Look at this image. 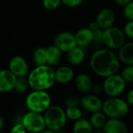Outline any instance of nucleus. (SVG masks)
I'll return each instance as SVG.
<instances>
[{
	"label": "nucleus",
	"mask_w": 133,
	"mask_h": 133,
	"mask_svg": "<svg viewBox=\"0 0 133 133\" xmlns=\"http://www.w3.org/2000/svg\"><path fill=\"white\" fill-rule=\"evenodd\" d=\"M92 133H103V131L102 129H96V131H93Z\"/></svg>",
	"instance_id": "40"
},
{
	"label": "nucleus",
	"mask_w": 133,
	"mask_h": 133,
	"mask_svg": "<svg viewBox=\"0 0 133 133\" xmlns=\"http://www.w3.org/2000/svg\"><path fill=\"white\" fill-rule=\"evenodd\" d=\"M45 54L46 63L49 66H56L61 60L62 52L55 45H52L45 48Z\"/></svg>",
	"instance_id": "20"
},
{
	"label": "nucleus",
	"mask_w": 133,
	"mask_h": 133,
	"mask_svg": "<svg viewBox=\"0 0 133 133\" xmlns=\"http://www.w3.org/2000/svg\"><path fill=\"white\" fill-rule=\"evenodd\" d=\"M84 0H61V3L69 8H75L80 6Z\"/></svg>",
	"instance_id": "30"
},
{
	"label": "nucleus",
	"mask_w": 133,
	"mask_h": 133,
	"mask_svg": "<svg viewBox=\"0 0 133 133\" xmlns=\"http://www.w3.org/2000/svg\"><path fill=\"white\" fill-rule=\"evenodd\" d=\"M91 91L92 92L93 94L95 95H99L101 94L103 92V85H99V84H93L92 85V89Z\"/></svg>",
	"instance_id": "33"
},
{
	"label": "nucleus",
	"mask_w": 133,
	"mask_h": 133,
	"mask_svg": "<svg viewBox=\"0 0 133 133\" xmlns=\"http://www.w3.org/2000/svg\"><path fill=\"white\" fill-rule=\"evenodd\" d=\"M125 101L127 102L128 106H133V89L128 92Z\"/></svg>",
	"instance_id": "34"
},
{
	"label": "nucleus",
	"mask_w": 133,
	"mask_h": 133,
	"mask_svg": "<svg viewBox=\"0 0 133 133\" xmlns=\"http://www.w3.org/2000/svg\"><path fill=\"white\" fill-rule=\"evenodd\" d=\"M74 35L78 46L85 49L93 42V31L89 28H81Z\"/></svg>",
	"instance_id": "15"
},
{
	"label": "nucleus",
	"mask_w": 133,
	"mask_h": 133,
	"mask_svg": "<svg viewBox=\"0 0 133 133\" xmlns=\"http://www.w3.org/2000/svg\"><path fill=\"white\" fill-rule=\"evenodd\" d=\"M123 32L125 36L133 38V21H128L126 23Z\"/></svg>",
	"instance_id": "31"
},
{
	"label": "nucleus",
	"mask_w": 133,
	"mask_h": 133,
	"mask_svg": "<svg viewBox=\"0 0 133 133\" xmlns=\"http://www.w3.org/2000/svg\"><path fill=\"white\" fill-rule=\"evenodd\" d=\"M17 77L8 69L0 70V92L5 93L14 90Z\"/></svg>",
	"instance_id": "13"
},
{
	"label": "nucleus",
	"mask_w": 133,
	"mask_h": 133,
	"mask_svg": "<svg viewBox=\"0 0 133 133\" xmlns=\"http://www.w3.org/2000/svg\"><path fill=\"white\" fill-rule=\"evenodd\" d=\"M44 113L43 116L46 128L56 131L64 128L68 118L65 110L61 107L51 105Z\"/></svg>",
	"instance_id": "5"
},
{
	"label": "nucleus",
	"mask_w": 133,
	"mask_h": 133,
	"mask_svg": "<svg viewBox=\"0 0 133 133\" xmlns=\"http://www.w3.org/2000/svg\"><path fill=\"white\" fill-rule=\"evenodd\" d=\"M32 59L36 66L47 64L46 63L45 48L38 47V48L35 49L32 54Z\"/></svg>",
	"instance_id": "23"
},
{
	"label": "nucleus",
	"mask_w": 133,
	"mask_h": 133,
	"mask_svg": "<svg viewBox=\"0 0 133 133\" xmlns=\"http://www.w3.org/2000/svg\"><path fill=\"white\" fill-rule=\"evenodd\" d=\"M10 133H27V130L21 123H17L12 127Z\"/></svg>",
	"instance_id": "32"
},
{
	"label": "nucleus",
	"mask_w": 133,
	"mask_h": 133,
	"mask_svg": "<svg viewBox=\"0 0 133 133\" xmlns=\"http://www.w3.org/2000/svg\"><path fill=\"white\" fill-rule=\"evenodd\" d=\"M38 133H54V131L45 128H44L43 130H42V131H41L40 132H38Z\"/></svg>",
	"instance_id": "38"
},
{
	"label": "nucleus",
	"mask_w": 133,
	"mask_h": 133,
	"mask_svg": "<svg viewBox=\"0 0 133 133\" xmlns=\"http://www.w3.org/2000/svg\"><path fill=\"white\" fill-rule=\"evenodd\" d=\"M29 111L44 113L51 106V96L45 90H32L25 100Z\"/></svg>",
	"instance_id": "4"
},
{
	"label": "nucleus",
	"mask_w": 133,
	"mask_h": 133,
	"mask_svg": "<svg viewBox=\"0 0 133 133\" xmlns=\"http://www.w3.org/2000/svg\"><path fill=\"white\" fill-rule=\"evenodd\" d=\"M115 19V13L110 8H104L98 13L96 21L97 22L99 28L104 30L114 26Z\"/></svg>",
	"instance_id": "12"
},
{
	"label": "nucleus",
	"mask_w": 133,
	"mask_h": 133,
	"mask_svg": "<svg viewBox=\"0 0 133 133\" xmlns=\"http://www.w3.org/2000/svg\"><path fill=\"white\" fill-rule=\"evenodd\" d=\"M103 133H128V127L117 118H109L102 128Z\"/></svg>",
	"instance_id": "14"
},
{
	"label": "nucleus",
	"mask_w": 133,
	"mask_h": 133,
	"mask_svg": "<svg viewBox=\"0 0 133 133\" xmlns=\"http://www.w3.org/2000/svg\"><path fill=\"white\" fill-rule=\"evenodd\" d=\"M125 86L126 82L117 73L106 77L103 84V92L109 97L119 96L124 91Z\"/></svg>",
	"instance_id": "7"
},
{
	"label": "nucleus",
	"mask_w": 133,
	"mask_h": 133,
	"mask_svg": "<svg viewBox=\"0 0 133 133\" xmlns=\"http://www.w3.org/2000/svg\"><path fill=\"white\" fill-rule=\"evenodd\" d=\"M121 76L123 78L125 82L133 83V64L126 65V66L121 71Z\"/></svg>",
	"instance_id": "26"
},
{
	"label": "nucleus",
	"mask_w": 133,
	"mask_h": 133,
	"mask_svg": "<svg viewBox=\"0 0 133 133\" xmlns=\"http://www.w3.org/2000/svg\"><path fill=\"white\" fill-rule=\"evenodd\" d=\"M28 88H30V86H29L28 78L26 76L17 78V80H16V82L14 85V89L17 92L24 93L28 89Z\"/></svg>",
	"instance_id": "24"
},
{
	"label": "nucleus",
	"mask_w": 133,
	"mask_h": 133,
	"mask_svg": "<svg viewBox=\"0 0 133 133\" xmlns=\"http://www.w3.org/2000/svg\"><path fill=\"white\" fill-rule=\"evenodd\" d=\"M93 128L89 121L85 118H80L75 121L73 126V133H92Z\"/></svg>",
	"instance_id": "21"
},
{
	"label": "nucleus",
	"mask_w": 133,
	"mask_h": 133,
	"mask_svg": "<svg viewBox=\"0 0 133 133\" xmlns=\"http://www.w3.org/2000/svg\"><path fill=\"white\" fill-rule=\"evenodd\" d=\"M133 0H114V3L121 7H124L126 5H128L129 3H131Z\"/></svg>",
	"instance_id": "35"
},
{
	"label": "nucleus",
	"mask_w": 133,
	"mask_h": 133,
	"mask_svg": "<svg viewBox=\"0 0 133 133\" xmlns=\"http://www.w3.org/2000/svg\"><path fill=\"white\" fill-rule=\"evenodd\" d=\"M117 56L120 62L125 65L133 64V42H124V45L119 49Z\"/></svg>",
	"instance_id": "17"
},
{
	"label": "nucleus",
	"mask_w": 133,
	"mask_h": 133,
	"mask_svg": "<svg viewBox=\"0 0 133 133\" xmlns=\"http://www.w3.org/2000/svg\"><path fill=\"white\" fill-rule=\"evenodd\" d=\"M85 57V52L84 48L80 46H75L70 51L66 52V60L73 66H78L81 64Z\"/></svg>",
	"instance_id": "19"
},
{
	"label": "nucleus",
	"mask_w": 133,
	"mask_h": 133,
	"mask_svg": "<svg viewBox=\"0 0 133 133\" xmlns=\"http://www.w3.org/2000/svg\"><path fill=\"white\" fill-rule=\"evenodd\" d=\"M124 8V16L128 21H133V1L126 5Z\"/></svg>",
	"instance_id": "29"
},
{
	"label": "nucleus",
	"mask_w": 133,
	"mask_h": 133,
	"mask_svg": "<svg viewBox=\"0 0 133 133\" xmlns=\"http://www.w3.org/2000/svg\"><path fill=\"white\" fill-rule=\"evenodd\" d=\"M21 124L27 131L32 133H38L45 128L43 114L34 111H29L25 114L22 117Z\"/></svg>",
	"instance_id": "8"
},
{
	"label": "nucleus",
	"mask_w": 133,
	"mask_h": 133,
	"mask_svg": "<svg viewBox=\"0 0 133 133\" xmlns=\"http://www.w3.org/2000/svg\"><path fill=\"white\" fill-rule=\"evenodd\" d=\"M9 70L17 78L24 77L28 73V62L21 56H14L9 62Z\"/></svg>",
	"instance_id": "10"
},
{
	"label": "nucleus",
	"mask_w": 133,
	"mask_h": 133,
	"mask_svg": "<svg viewBox=\"0 0 133 133\" xmlns=\"http://www.w3.org/2000/svg\"><path fill=\"white\" fill-rule=\"evenodd\" d=\"M4 125H5V121H4V119L3 117L0 116V131H1L3 128H4Z\"/></svg>",
	"instance_id": "37"
},
{
	"label": "nucleus",
	"mask_w": 133,
	"mask_h": 133,
	"mask_svg": "<svg viewBox=\"0 0 133 133\" xmlns=\"http://www.w3.org/2000/svg\"><path fill=\"white\" fill-rule=\"evenodd\" d=\"M65 106L66 107H75L80 106V99L75 96H70L65 99Z\"/></svg>",
	"instance_id": "28"
},
{
	"label": "nucleus",
	"mask_w": 133,
	"mask_h": 133,
	"mask_svg": "<svg viewBox=\"0 0 133 133\" xmlns=\"http://www.w3.org/2000/svg\"><path fill=\"white\" fill-rule=\"evenodd\" d=\"M54 76L56 82L59 84H66L74 78L75 73L70 66H61L56 70H54Z\"/></svg>",
	"instance_id": "16"
},
{
	"label": "nucleus",
	"mask_w": 133,
	"mask_h": 133,
	"mask_svg": "<svg viewBox=\"0 0 133 133\" xmlns=\"http://www.w3.org/2000/svg\"><path fill=\"white\" fill-rule=\"evenodd\" d=\"M107 121V117L102 110L92 113L89 122L93 129H102Z\"/></svg>",
	"instance_id": "22"
},
{
	"label": "nucleus",
	"mask_w": 133,
	"mask_h": 133,
	"mask_svg": "<svg viewBox=\"0 0 133 133\" xmlns=\"http://www.w3.org/2000/svg\"><path fill=\"white\" fill-rule=\"evenodd\" d=\"M89 28L91 31H96V30H97L98 28H99V25H98V24H97L96 21H93V22H92V23L89 24Z\"/></svg>",
	"instance_id": "36"
},
{
	"label": "nucleus",
	"mask_w": 133,
	"mask_h": 133,
	"mask_svg": "<svg viewBox=\"0 0 133 133\" xmlns=\"http://www.w3.org/2000/svg\"><path fill=\"white\" fill-rule=\"evenodd\" d=\"M61 4V0H42V6L45 10H54Z\"/></svg>",
	"instance_id": "27"
},
{
	"label": "nucleus",
	"mask_w": 133,
	"mask_h": 133,
	"mask_svg": "<svg viewBox=\"0 0 133 133\" xmlns=\"http://www.w3.org/2000/svg\"><path fill=\"white\" fill-rule=\"evenodd\" d=\"M54 133H66V131L63 130V128H61V129H59V130L54 131Z\"/></svg>",
	"instance_id": "39"
},
{
	"label": "nucleus",
	"mask_w": 133,
	"mask_h": 133,
	"mask_svg": "<svg viewBox=\"0 0 133 133\" xmlns=\"http://www.w3.org/2000/svg\"><path fill=\"white\" fill-rule=\"evenodd\" d=\"M80 106L85 111L94 113L102 110L103 101L97 95L85 93V95L80 99Z\"/></svg>",
	"instance_id": "11"
},
{
	"label": "nucleus",
	"mask_w": 133,
	"mask_h": 133,
	"mask_svg": "<svg viewBox=\"0 0 133 133\" xmlns=\"http://www.w3.org/2000/svg\"><path fill=\"white\" fill-rule=\"evenodd\" d=\"M32 90L47 91L55 84L54 70L47 64L36 66L27 77Z\"/></svg>",
	"instance_id": "2"
},
{
	"label": "nucleus",
	"mask_w": 133,
	"mask_h": 133,
	"mask_svg": "<svg viewBox=\"0 0 133 133\" xmlns=\"http://www.w3.org/2000/svg\"><path fill=\"white\" fill-rule=\"evenodd\" d=\"M129 106L127 102L118 96L109 97L103 102L102 111L108 118L121 119L128 112Z\"/></svg>",
	"instance_id": "3"
},
{
	"label": "nucleus",
	"mask_w": 133,
	"mask_h": 133,
	"mask_svg": "<svg viewBox=\"0 0 133 133\" xmlns=\"http://www.w3.org/2000/svg\"><path fill=\"white\" fill-rule=\"evenodd\" d=\"M120 59L110 49H99L90 56L89 65L92 71L98 76L106 78L116 74L120 68Z\"/></svg>",
	"instance_id": "1"
},
{
	"label": "nucleus",
	"mask_w": 133,
	"mask_h": 133,
	"mask_svg": "<svg viewBox=\"0 0 133 133\" xmlns=\"http://www.w3.org/2000/svg\"><path fill=\"white\" fill-rule=\"evenodd\" d=\"M75 85L79 92L83 93H89L92 89L93 83L89 75L85 73H81L75 77Z\"/></svg>",
	"instance_id": "18"
},
{
	"label": "nucleus",
	"mask_w": 133,
	"mask_h": 133,
	"mask_svg": "<svg viewBox=\"0 0 133 133\" xmlns=\"http://www.w3.org/2000/svg\"><path fill=\"white\" fill-rule=\"evenodd\" d=\"M102 42L110 49H119L125 42V35L122 30L112 26L103 30Z\"/></svg>",
	"instance_id": "6"
},
{
	"label": "nucleus",
	"mask_w": 133,
	"mask_h": 133,
	"mask_svg": "<svg viewBox=\"0 0 133 133\" xmlns=\"http://www.w3.org/2000/svg\"><path fill=\"white\" fill-rule=\"evenodd\" d=\"M65 114L66 118L72 120V121H78V119L82 117V112L79 107H66L65 110Z\"/></svg>",
	"instance_id": "25"
},
{
	"label": "nucleus",
	"mask_w": 133,
	"mask_h": 133,
	"mask_svg": "<svg viewBox=\"0 0 133 133\" xmlns=\"http://www.w3.org/2000/svg\"><path fill=\"white\" fill-rule=\"evenodd\" d=\"M54 45L62 52H68L77 45L75 35L70 31L59 32L54 38Z\"/></svg>",
	"instance_id": "9"
}]
</instances>
